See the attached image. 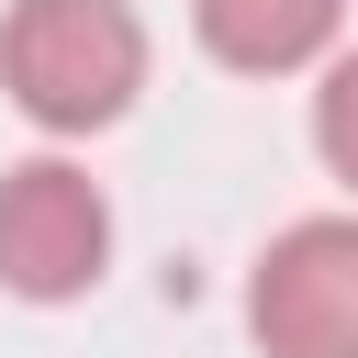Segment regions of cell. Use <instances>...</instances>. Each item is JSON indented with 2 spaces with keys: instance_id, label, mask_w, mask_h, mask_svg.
I'll return each instance as SVG.
<instances>
[{
  "instance_id": "5",
  "label": "cell",
  "mask_w": 358,
  "mask_h": 358,
  "mask_svg": "<svg viewBox=\"0 0 358 358\" xmlns=\"http://www.w3.org/2000/svg\"><path fill=\"white\" fill-rule=\"evenodd\" d=\"M313 145H324V168L358 190V56L324 67V90H313Z\"/></svg>"
},
{
  "instance_id": "2",
  "label": "cell",
  "mask_w": 358,
  "mask_h": 358,
  "mask_svg": "<svg viewBox=\"0 0 358 358\" xmlns=\"http://www.w3.org/2000/svg\"><path fill=\"white\" fill-rule=\"evenodd\" d=\"M112 257V201L90 190V168L34 157L0 179V291L22 302H78Z\"/></svg>"
},
{
  "instance_id": "1",
  "label": "cell",
  "mask_w": 358,
  "mask_h": 358,
  "mask_svg": "<svg viewBox=\"0 0 358 358\" xmlns=\"http://www.w3.org/2000/svg\"><path fill=\"white\" fill-rule=\"evenodd\" d=\"M0 78L45 134H101L145 90V22L123 0H22L0 22Z\"/></svg>"
},
{
  "instance_id": "4",
  "label": "cell",
  "mask_w": 358,
  "mask_h": 358,
  "mask_svg": "<svg viewBox=\"0 0 358 358\" xmlns=\"http://www.w3.org/2000/svg\"><path fill=\"white\" fill-rule=\"evenodd\" d=\"M190 22H201V45H213L224 67L291 78V67H313V56L336 45L347 0H190Z\"/></svg>"
},
{
  "instance_id": "3",
  "label": "cell",
  "mask_w": 358,
  "mask_h": 358,
  "mask_svg": "<svg viewBox=\"0 0 358 358\" xmlns=\"http://www.w3.org/2000/svg\"><path fill=\"white\" fill-rule=\"evenodd\" d=\"M246 324L268 358H358V224L347 213L291 224L246 280Z\"/></svg>"
}]
</instances>
